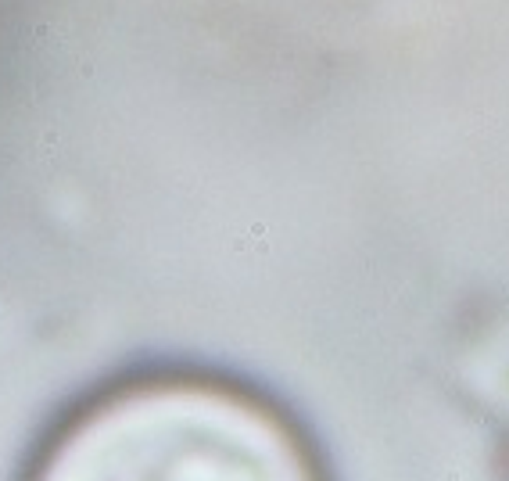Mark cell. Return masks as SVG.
<instances>
[{
	"label": "cell",
	"instance_id": "1",
	"mask_svg": "<svg viewBox=\"0 0 509 481\" xmlns=\"http://www.w3.org/2000/svg\"><path fill=\"white\" fill-rule=\"evenodd\" d=\"M54 481H294L273 438L244 413L158 395L97 420Z\"/></svg>",
	"mask_w": 509,
	"mask_h": 481
}]
</instances>
